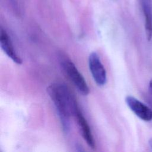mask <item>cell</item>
<instances>
[{"label": "cell", "mask_w": 152, "mask_h": 152, "mask_svg": "<svg viewBox=\"0 0 152 152\" xmlns=\"http://www.w3.org/2000/svg\"><path fill=\"white\" fill-rule=\"evenodd\" d=\"M47 91L57 110L63 131L68 132L70 129L69 118L75 116L80 109L75 96L67 85L59 82L49 85Z\"/></svg>", "instance_id": "6da1fadb"}, {"label": "cell", "mask_w": 152, "mask_h": 152, "mask_svg": "<svg viewBox=\"0 0 152 152\" xmlns=\"http://www.w3.org/2000/svg\"><path fill=\"white\" fill-rule=\"evenodd\" d=\"M61 65L72 82L78 91L82 94L86 96L89 93L90 89L83 75L80 72L75 64L66 56H61Z\"/></svg>", "instance_id": "7a4b0ae2"}, {"label": "cell", "mask_w": 152, "mask_h": 152, "mask_svg": "<svg viewBox=\"0 0 152 152\" xmlns=\"http://www.w3.org/2000/svg\"><path fill=\"white\" fill-rule=\"evenodd\" d=\"M88 66L96 83L99 86L105 85L107 81L106 69L96 52H91L88 56Z\"/></svg>", "instance_id": "3957f363"}, {"label": "cell", "mask_w": 152, "mask_h": 152, "mask_svg": "<svg viewBox=\"0 0 152 152\" xmlns=\"http://www.w3.org/2000/svg\"><path fill=\"white\" fill-rule=\"evenodd\" d=\"M125 102L131 110L144 121L152 120V109L148 106L132 96L125 97Z\"/></svg>", "instance_id": "277c9868"}, {"label": "cell", "mask_w": 152, "mask_h": 152, "mask_svg": "<svg viewBox=\"0 0 152 152\" xmlns=\"http://www.w3.org/2000/svg\"><path fill=\"white\" fill-rule=\"evenodd\" d=\"M75 117L77 119V122L84 140L91 148L95 149L96 147V141L93 135L91 128L80 109L77 111Z\"/></svg>", "instance_id": "5b68a950"}, {"label": "cell", "mask_w": 152, "mask_h": 152, "mask_svg": "<svg viewBox=\"0 0 152 152\" xmlns=\"http://www.w3.org/2000/svg\"><path fill=\"white\" fill-rule=\"evenodd\" d=\"M0 45L2 50L14 62L17 64H22V60L16 53L10 37L2 28L1 29Z\"/></svg>", "instance_id": "8992f818"}, {"label": "cell", "mask_w": 152, "mask_h": 152, "mask_svg": "<svg viewBox=\"0 0 152 152\" xmlns=\"http://www.w3.org/2000/svg\"><path fill=\"white\" fill-rule=\"evenodd\" d=\"M145 19V30L148 41L152 39V7L151 0H140Z\"/></svg>", "instance_id": "52a82bcc"}, {"label": "cell", "mask_w": 152, "mask_h": 152, "mask_svg": "<svg viewBox=\"0 0 152 152\" xmlns=\"http://www.w3.org/2000/svg\"><path fill=\"white\" fill-rule=\"evenodd\" d=\"M148 92H149V94L150 95L152 99V78L150 80L148 83Z\"/></svg>", "instance_id": "ba28073f"}, {"label": "cell", "mask_w": 152, "mask_h": 152, "mask_svg": "<svg viewBox=\"0 0 152 152\" xmlns=\"http://www.w3.org/2000/svg\"><path fill=\"white\" fill-rule=\"evenodd\" d=\"M148 145H149V147H150L151 150H152V138L149 139V140H148Z\"/></svg>", "instance_id": "9c48e42d"}, {"label": "cell", "mask_w": 152, "mask_h": 152, "mask_svg": "<svg viewBox=\"0 0 152 152\" xmlns=\"http://www.w3.org/2000/svg\"><path fill=\"white\" fill-rule=\"evenodd\" d=\"M151 106H152V103H151Z\"/></svg>", "instance_id": "30bf717a"}]
</instances>
